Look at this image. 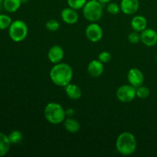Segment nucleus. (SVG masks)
<instances>
[{
    "label": "nucleus",
    "instance_id": "2eb2a0df",
    "mask_svg": "<svg viewBox=\"0 0 157 157\" xmlns=\"http://www.w3.org/2000/svg\"><path fill=\"white\" fill-rule=\"evenodd\" d=\"M64 91H65L66 95L71 100L80 99L82 96V91L80 88L79 86L75 84H72L71 82L64 87Z\"/></svg>",
    "mask_w": 157,
    "mask_h": 157
},
{
    "label": "nucleus",
    "instance_id": "b1692460",
    "mask_svg": "<svg viewBox=\"0 0 157 157\" xmlns=\"http://www.w3.org/2000/svg\"><path fill=\"white\" fill-rule=\"evenodd\" d=\"M106 9H107V12H109L111 15H117L121 12V6L116 2H109L107 5Z\"/></svg>",
    "mask_w": 157,
    "mask_h": 157
},
{
    "label": "nucleus",
    "instance_id": "412c9836",
    "mask_svg": "<svg viewBox=\"0 0 157 157\" xmlns=\"http://www.w3.org/2000/svg\"><path fill=\"white\" fill-rule=\"evenodd\" d=\"M136 94L138 98L140 99H146V98H149L150 94V90L146 86H139V87H136Z\"/></svg>",
    "mask_w": 157,
    "mask_h": 157
},
{
    "label": "nucleus",
    "instance_id": "7c9ffc66",
    "mask_svg": "<svg viewBox=\"0 0 157 157\" xmlns=\"http://www.w3.org/2000/svg\"><path fill=\"white\" fill-rule=\"evenodd\" d=\"M156 61H157V55H156Z\"/></svg>",
    "mask_w": 157,
    "mask_h": 157
},
{
    "label": "nucleus",
    "instance_id": "7ed1b4c3",
    "mask_svg": "<svg viewBox=\"0 0 157 157\" xmlns=\"http://www.w3.org/2000/svg\"><path fill=\"white\" fill-rule=\"evenodd\" d=\"M44 116L48 122L55 125L63 123L67 117L64 107L56 102H50L46 104L44 109Z\"/></svg>",
    "mask_w": 157,
    "mask_h": 157
},
{
    "label": "nucleus",
    "instance_id": "cd10ccee",
    "mask_svg": "<svg viewBox=\"0 0 157 157\" xmlns=\"http://www.w3.org/2000/svg\"><path fill=\"white\" fill-rule=\"evenodd\" d=\"M101 4H102L103 6H105V5H107L109 2H111V0H98Z\"/></svg>",
    "mask_w": 157,
    "mask_h": 157
},
{
    "label": "nucleus",
    "instance_id": "6e6552de",
    "mask_svg": "<svg viewBox=\"0 0 157 157\" xmlns=\"http://www.w3.org/2000/svg\"><path fill=\"white\" fill-rule=\"evenodd\" d=\"M127 81L130 84L135 87L143 85L144 81V75L143 72L136 67H133L128 71Z\"/></svg>",
    "mask_w": 157,
    "mask_h": 157
},
{
    "label": "nucleus",
    "instance_id": "bb28decb",
    "mask_svg": "<svg viewBox=\"0 0 157 157\" xmlns=\"http://www.w3.org/2000/svg\"><path fill=\"white\" fill-rule=\"evenodd\" d=\"M65 113L67 117H72V116L75 114V110L72 108H68L67 110H65Z\"/></svg>",
    "mask_w": 157,
    "mask_h": 157
},
{
    "label": "nucleus",
    "instance_id": "393cba45",
    "mask_svg": "<svg viewBox=\"0 0 157 157\" xmlns=\"http://www.w3.org/2000/svg\"><path fill=\"white\" fill-rule=\"evenodd\" d=\"M127 39L132 44H137L141 40L140 32H136V31L130 32L128 35V36H127Z\"/></svg>",
    "mask_w": 157,
    "mask_h": 157
},
{
    "label": "nucleus",
    "instance_id": "dca6fc26",
    "mask_svg": "<svg viewBox=\"0 0 157 157\" xmlns=\"http://www.w3.org/2000/svg\"><path fill=\"white\" fill-rule=\"evenodd\" d=\"M64 127L70 133H76L81 129V124L73 117H66L64 122Z\"/></svg>",
    "mask_w": 157,
    "mask_h": 157
},
{
    "label": "nucleus",
    "instance_id": "4468645a",
    "mask_svg": "<svg viewBox=\"0 0 157 157\" xmlns=\"http://www.w3.org/2000/svg\"><path fill=\"white\" fill-rule=\"evenodd\" d=\"M130 25L133 31L142 32L147 28V20L143 15H136L132 18Z\"/></svg>",
    "mask_w": 157,
    "mask_h": 157
},
{
    "label": "nucleus",
    "instance_id": "f03ea898",
    "mask_svg": "<svg viewBox=\"0 0 157 157\" xmlns=\"http://www.w3.org/2000/svg\"><path fill=\"white\" fill-rule=\"evenodd\" d=\"M137 147L136 139L130 132H123L116 140L117 151L122 156H130L136 152Z\"/></svg>",
    "mask_w": 157,
    "mask_h": 157
},
{
    "label": "nucleus",
    "instance_id": "ddd939ff",
    "mask_svg": "<svg viewBox=\"0 0 157 157\" xmlns=\"http://www.w3.org/2000/svg\"><path fill=\"white\" fill-rule=\"evenodd\" d=\"M104 66L101 61L98 59L92 60L87 65V72L92 78H99L103 75Z\"/></svg>",
    "mask_w": 157,
    "mask_h": 157
},
{
    "label": "nucleus",
    "instance_id": "1a4fd4ad",
    "mask_svg": "<svg viewBox=\"0 0 157 157\" xmlns=\"http://www.w3.org/2000/svg\"><path fill=\"white\" fill-rule=\"evenodd\" d=\"M64 56V51L61 45L55 44L49 48L48 52V58L52 64H58L62 62Z\"/></svg>",
    "mask_w": 157,
    "mask_h": 157
},
{
    "label": "nucleus",
    "instance_id": "f257e3e1",
    "mask_svg": "<svg viewBox=\"0 0 157 157\" xmlns=\"http://www.w3.org/2000/svg\"><path fill=\"white\" fill-rule=\"evenodd\" d=\"M73 75V69L71 65L64 62L55 64L49 73L52 83L55 85L62 87H64L71 82Z\"/></svg>",
    "mask_w": 157,
    "mask_h": 157
},
{
    "label": "nucleus",
    "instance_id": "4be33fe9",
    "mask_svg": "<svg viewBox=\"0 0 157 157\" xmlns=\"http://www.w3.org/2000/svg\"><path fill=\"white\" fill-rule=\"evenodd\" d=\"M67 2L69 7L75 10H79L83 9L84 5L87 2V0H67Z\"/></svg>",
    "mask_w": 157,
    "mask_h": 157
},
{
    "label": "nucleus",
    "instance_id": "9b49d317",
    "mask_svg": "<svg viewBox=\"0 0 157 157\" xmlns=\"http://www.w3.org/2000/svg\"><path fill=\"white\" fill-rule=\"evenodd\" d=\"M120 6L121 12L125 15H134L140 8V2L139 0H121Z\"/></svg>",
    "mask_w": 157,
    "mask_h": 157
},
{
    "label": "nucleus",
    "instance_id": "20e7f679",
    "mask_svg": "<svg viewBox=\"0 0 157 157\" xmlns=\"http://www.w3.org/2000/svg\"><path fill=\"white\" fill-rule=\"evenodd\" d=\"M104 6L98 0H89L82 9L83 15L84 18L90 22H96L99 21L103 15Z\"/></svg>",
    "mask_w": 157,
    "mask_h": 157
},
{
    "label": "nucleus",
    "instance_id": "a211bd4d",
    "mask_svg": "<svg viewBox=\"0 0 157 157\" xmlns=\"http://www.w3.org/2000/svg\"><path fill=\"white\" fill-rule=\"evenodd\" d=\"M22 3L21 0H4L3 9L8 12L13 13L18 11Z\"/></svg>",
    "mask_w": 157,
    "mask_h": 157
},
{
    "label": "nucleus",
    "instance_id": "a878e982",
    "mask_svg": "<svg viewBox=\"0 0 157 157\" xmlns=\"http://www.w3.org/2000/svg\"><path fill=\"white\" fill-rule=\"evenodd\" d=\"M98 59L100 61H101L103 64H106V63H108L110 61V60H111V55L107 51H104V52H101L99 54Z\"/></svg>",
    "mask_w": 157,
    "mask_h": 157
},
{
    "label": "nucleus",
    "instance_id": "c756f323",
    "mask_svg": "<svg viewBox=\"0 0 157 157\" xmlns=\"http://www.w3.org/2000/svg\"><path fill=\"white\" fill-rule=\"evenodd\" d=\"M21 1H22V2H25V0H21Z\"/></svg>",
    "mask_w": 157,
    "mask_h": 157
},
{
    "label": "nucleus",
    "instance_id": "5701e85b",
    "mask_svg": "<svg viewBox=\"0 0 157 157\" xmlns=\"http://www.w3.org/2000/svg\"><path fill=\"white\" fill-rule=\"evenodd\" d=\"M60 22L56 19H50L46 21L45 28L50 32H56L60 29Z\"/></svg>",
    "mask_w": 157,
    "mask_h": 157
},
{
    "label": "nucleus",
    "instance_id": "6ab92c4d",
    "mask_svg": "<svg viewBox=\"0 0 157 157\" xmlns=\"http://www.w3.org/2000/svg\"><path fill=\"white\" fill-rule=\"evenodd\" d=\"M12 144H18L22 141L23 140V134L20 130H12L9 135H8Z\"/></svg>",
    "mask_w": 157,
    "mask_h": 157
},
{
    "label": "nucleus",
    "instance_id": "f8f14e48",
    "mask_svg": "<svg viewBox=\"0 0 157 157\" xmlns=\"http://www.w3.org/2000/svg\"><path fill=\"white\" fill-rule=\"evenodd\" d=\"M61 17L62 21L67 25L76 24L79 19V15L77 10L69 6L62 9L61 12Z\"/></svg>",
    "mask_w": 157,
    "mask_h": 157
},
{
    "label": "nucleus",
    "instance_id": "9d476101",
    "mask_svg": "<svg viewBox=\"0 0 157 157\" xmlns=\"http://www.w3.org/2000/svg\"><path fill=\"white\" fill-rule=\"evenodd\" d=\"M140 41L147 47H153L157 44V32L153 29H146L140 32Z\"/></svg>",
    "mask_w": 157,
    "mask_h": 157
},
{
    "label": "nucleus",
    "instance_id": "c85d7f7f",
    "mask_svg": "<svg viewBox=\"0 0 157 157\" xmlns=\"http://www.w3.org/2000/svg\"><path fill=\"white\" fill-rule=\"evenodd\" d=\"M3 2L4 0H0V11L3 9Z\"/></svg>",
    "mask_w": 157,
    "mask_h": 157
},
{
    "label": "nucleus",
    "instance_id": "423d86ee",
    "mask_svg": "<svg viewBox=\"0 0 157 157\" xmlns=\"http://www.w3.org/2000/svg\"><path fill=\"white\" fill-rule=\"evenodd\" d=\"M116 97L119 101L122 103L132 102L136 98V87L131 84H124L117 88Z\"/></svg>",
    "mask_w": 157,
    "mask_h": 157
},
{
    "label": "nucleus",
    "instance_id": "f3484780",
    "mask_svg": "<svg viewBox=\"0 0 157 157\" xmlns=\"http://www.w3.org/2000/svg\"><path fill=\"white\" fill-rule=\"evenodd\" d=\"M12 144L8 135L0 132V157L6 156L9 153Z\"/></svg>",
    "mask_w": 157,
    "mask_h": 157
},
{
    "label": "nucleus",
    "instance_id": "aec40b11",
    "mask_svg": "<svg viewBox=\"0 0 157 157\" xmlns=\"http://www.w3.org/2000/svg\"><path fill=\"white\" fill-rule=\"evenodd\" d=\"M12 22L10 16L6 14H0V30H6L9 29Z\"/></svg>",
    "mask_w": 157,
    "mask_h": 157
},
{
    "label": "nucleus",
    "instance_id": "0eeeda50",
    "mask_svg": "<svg viewBox=\"0 0 157 157\" xmlns=\"http://www.w3.org/2000/svg\"><path fill=\"white\" fill-rule=\"evenodd\" d=\"M103 29L101 25L95 22H91L86 27L85 35L87 39L94 43L98 42L103 38Z\"/></svg>",
    "mask_w": 157,
    "mask_h": 157
},
{
    "label": "nucleus",
    "instance_id": "39448f33",
    "mask_svg": "<svg viewBox=\"0 0 157 157\" xmlns=\"http://www.w3.org/2000/svg\"><path fill=\"white\" fill-rule=\"evenodd\" d=\"M29 33V29L22 20H15L9 28V38L15 42H21L24 41Z\"/></svg>",
    "mask_w": 157,
    "mask_h": 157
}]
</instances>
